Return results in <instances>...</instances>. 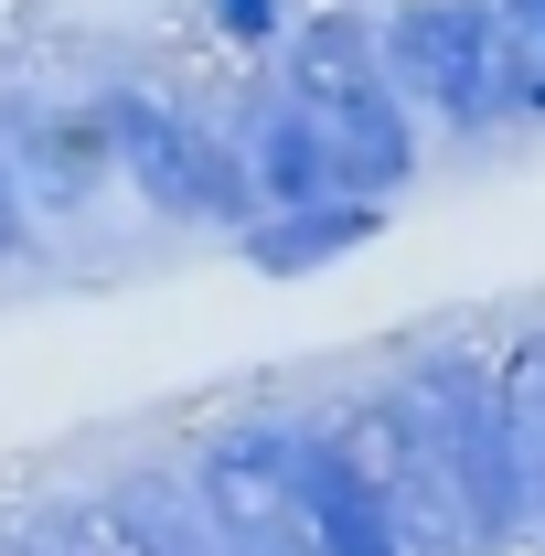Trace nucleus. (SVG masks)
Wrapping results in <instances>:
<instances>
[{
  "mask_svg": "<svg viewBox=\"0 0 545 556\" xmlns=\"http://www.w3.org/2000/svg\"><path fill=\"white\" fill-rule=\"evenodd\" d=\"M225 43H278V0H204Z\"/></svg>",
  "mask_w": 545,
  "mask_h": 556,
  "instance_id": "10",
  "label": "nucleus"
},
{
  "mask_svg": "<svg viewBox=\"0 0 545 556\" xmlns=\"http://www.w3.org/2000/svg\"><path fill=\"white\" fill-rule=\"evenodd\" d=\"M385 75L449 129H481L503 108H545V54L503 0H407L385 11Z\"/></svg>",
  "mask_w": 545,
  "mask_h": 556,
  "instance_id": "2",
  "label": "nucleus"
},
{
  "mask_svg": "<svg viewBox=\"0 0 545 556\" xmlns=\"http://www.w3.org/2000/svg\"><path fill=\"white\" fill-rule=\"evenodd\" d=\"M396 417L407 439L439 460V482L460 503L471 535H514L535 525V482H524V450H514V407H503V364H471V353H428L396 386Z\"/></svg>",
  "mask_w": 545,
  "mask_h": 556,
  "instance_id": "1",
  "label": "nucleus"
},
{
  "mask_svg": "<svg viewBox=\"0 0 545 556\" xmlns=\"http://www.w3.org/2000/svg\"><path fill=\"white\" fill-rule=\"evenodd\" d=\"M97 118H107V150H118V172H129V193L150 214H172V225H236V236L268 214L257 172H246V139L193 129V118H172L139 86H107Z\"/></svg>",
  "mask_w": 545,
  "mask_h": 556,
  "instance_id": "3",
  "label": "nucleus"
},
{
  "mask_svg": "<svg viewBox=\"0 0 545 556\" xmlns=\"http://www.w3.org/2000/svg\"><path fill=\"white\" fill-rule=\"evenodd\" d=\"M289 514H300V556H417V525H407V503H396V482L342 428H300Z\"/></svg>",
  "mask_w": 545,
  "mask_h": 556,
  "instance_id": "4",
  "label": "nucleus"
},
{
  "mask_svg": "<svg viewBox=\"0 0 545 556\" xmlns=\"http://www.w3.org/2000/svg\"><path fill=\"white\" fill-rule=\"evenodd\" d=\"M33 247V214H22V161L0 150V257H22Z\"/></svg>",
  "mask_w": 545,
  "mask_h": 556,
  "instance_id": "11",
  "label": "nucleus"
},
{
  "mask_svg": "<svg viewBox=\"0 0 545 556\" xmlns=\"http://www.w3.org/2000/svg\"><path fill=\"white\" fill-rule=\"evenodd\" d=\"M375 236H385V204L375 193H332V204H268L236 247H246L257 278H310L332 257H353V247H375Z\"/></svg>",
  "mask_w": 545,
  "mask_h": 556,
  "instance_id": "7",
  "label": "nucleus"
},
{
  "mask_svg": "<svg viewBox=\"0 0 545 556\" xmlns=\"http://www.w3.org/2000/svg\"><path fill=\"white\" fill-rule=\"evenodd\" d=\"M289 482H300V428H278V417L225 428V439H204V460H193V492H204V514L225 535L300 525V514H289Z\"/></svg>",
  "mask_w": 545,
  "mask_h": 556,
  "instance_id": "6",
  "label": "nucleus"
},
{
  "mask_svg": "<svg viewBox=\"0 0 545 556\" xmlns=\"http://www.w3.org/2000/svg\"><path fill=\"white\" fill-rule=\"evenodd\" d=\"M310 86V108H321V129H332V161H342V193H407L417 182V97L396 86L385 65H353V75H300Z\"/></svg>",
  "mask_w": 545,
  "mask_h": 556,
  "instance_id": "5",
  "label": "nucleus"
},
{
  "mask_svg": "<svg viewBox=\"0 0 545 556\" xmlns=\"http://www.w3.org/2000/svg\"><path fill=\"white\" fill-rule=\"evenodd\" d=\"M503 11H514V22L535 33V54H545V0H503Z\"/></svg>",
  "mask_w": 545,
  "mask_h": 556,
  "instance_id": "12",
  "label": "nucleus"
},
{
  "mask_svg": "<svg viewBox=\"0 0 545 556\" xmlns=\"http://www.w3.org/2000/svg\"><path fill=\"white\" fill-rule=\"evenodd\" d=\"M11 150L33 161V182H43V204H75L97 172H118V150H107V118L86 108L75 129H54V118H11Z\"/></svg>",
  "mask_w": 545,
  "mask_h": 556,
  "instance_id": "8",
  "label": "nucleus"
},
{
  "mask_svg": "<svg viewBox=\"0 0 545 556\" xmlns=\"http://www.w3.org/2000/svg\"><path fill=\"white\" fill-rule=\"evenodd\" d=\"M503 407H514V450H524V482H535V514H545V332L503 364Z\"/></svg>",
  "mask_w": 545,
  "mask_h": 556,
  "instance_id": "9",
  "label": "nucleus"
}]
</instances>
